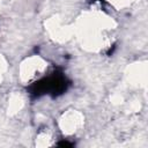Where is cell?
<instances>
[{
    "instance_id": "1",
    "label": "cell",
    "mask_w": 148,
    "mask_h": 148,
    "mask_svg": "<svg viewBox=\"0 0 148 148\" xmlns=\"http://www.w3.org/2000/svg\"><path fill=\"white\" fill-rule=\"evenodd\" d=\"M47 68L46 62L39 57H31L23 61L20 67V77L23 82L30 83L42 77Z\"/></svg>"
},
{
    "instance_id": "2",
    "label": "cell",
    "mask_w": 148,
    "mask_h": 148,
    "mask_svg": "<svg viewBox=\"0 0 148 148\" xmlns=\"http://www.w3.org/2000/svg\"><path fill=\"white\" fill-rule=\"evenodd\" d=\"M60 125H61V128H62V131L65 133L72 134L74 132H76L81 127L82 117L77 112H69L66 116L64 114V117L60 120Z\"/></svg>"
},
{
    "instance_id": "3",
    "label": "cell",
    "mask_w": 148,
    "mask_h": 148,
    "mask_svg": "<svg viewBox=\"0 0 148 148\" xmlns=\"http://www.w3.org/2000/svg\"><path fill=\"white\" fill-rule=\"evenodd\" d=\"M135 0H110V2H112V5H114L118 8H125L127 6H131Z\"/></svg>"
}]
</instances>
